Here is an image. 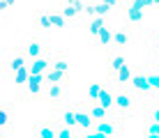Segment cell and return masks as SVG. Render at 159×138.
I'll return each instance as SVG.
<instances>
[{
    "label": "cell",
    "instance_id": "1",
    "mask_svg": "<svg viewBox=\"0 0 159 138\" xmlns=\"http://www.w3.org/2000/svg\"><path fill=\"white\" fill-rule=\"evenodd\" d=\"M113 108H118L120 113H131V110L136 108V97L127 90L113 92Z\"/></svg>",
    "mask_w": 159,
    "mask_h": 138
},
{
    "label": "cell",
    "instance_id": "2",
    "mask_svg": "<svg viewBox=\"0 0 159 138\" xmlns=\"http://www.w3.org/2000/svg\"><path fill=\"white\" fill-rule=\"evenodd\" d=\"M42 85H44V74H39V76L30 74L28 76V83H25V95L32 97V99L42 97Z\"/></svg>",
    "mask_w": 159,
    "mask_h": 138
},
{
    "label": "cell",
    "instance_id": "3",
    "mask_svg": "<svg viewBox=\"0 0 159 138\" xmlns=\"http://www.w3.org/2000/svg\"><path fill=\"white\" fill-rule=\"evenodd\" d=\"M44 42L42 39H30L28 44H25V51H23V55H25V60H37V58H42L44 55Z\"/></svg>",
    "mask_w": 159,
    "mask_h": 138
},
{
    "label": "cell",
    "instance_id": "4",
    "mask_svg": "<svg viewBox=\"0 0 159 138\" xmlns=\"http://www.w3.org/2000/svg\"><path fill=\"white\" fill-rule=\"evenodd\" d=\"M129 85H131V90H134V92H139V95H148V92H152L145 74H131Z\"/></svg>",
    "mask_w": 159,
    "mask_h": 138
},
{
    "label": "cell",
    "instance_id": "5",
    "mask_svg": "<svg viewBox=\"0 0 159 138\" xmlns=\"http://www.w3.org/2000/svg\"><path fill=\"white\" fill-rule=\"evenodd\" d=\"M56 131H58V127H56L53 120H44V122L37 124L35 138H56Z\"/></svg>",
    "mask_w": 159,
    "mask_h": 138
},
{
    "label": "cell",
    "instance_id": "6",
    "mask_svg": "<svg viewBox=\"0 0 159 138\" xmlns=\"http://www.w3.org/2000/svg\"><path fill=\"white\" fill-rule=\"evenodd\" d=\"M28 69H30V74H35V76H39V74H46V71L51 69V58L42 55V58L32 60V65H28Z\"/></svg>",
    "mask_w": 159,
    "mask_h": 138
},
{
    "label": "cell",
    "instance_id": "7",
    "mask_svg": "<svg viewBox=\"0 0 159 138\" xmlns=\"http://www.w3.org/2000/svg\"><path fill=\"white\" fill-rule=\"evenodd\" d=\"M97 106H102L104 110H111L113 108V90H106V87H102L99 97H97Z\"/></svg>",
    "mask_w": 159,
    "mask_h": 138
},
{
    "label": "cell",
    "instance_id": "8",
    "mask_svg": "<svg viewBox=\"0 0 159 138\" xmlns=\"http://www.w3.org/2000/svg\"><path fill=\"white\" fill-rule=\"evenodd\" d=\"M74 110H76V127L88 131L92 127V118L88 115V110H83V108H74Z\"/></svg>",
    "mask_w": 159,
    "mask_h": 138
},
{
    "label": "cell",
    "instance_id": "9",
    "mask_svg": "<svg viewBox=\"0 0 159 138\" xmlns=\"http://www.w3.org/2000/svg\"><path fill=\"white\" fill-rule=\"evenodd\" d=\"M51 69L69 74V60L65 58V53H58V55H53V58H51Z\"/></svg>",
    "mask_w": 159,
    "mask_h": 138
},
{
    "label": "cell",
    "instance_id": "10",
    "mask_svg": "<svg viewBox=\"0 0 159 138\" xmlns=\"http://www.w3.org/2000/svg\"><path fill=\"white\" fill-rule=\"evenodd\" d=\"M62 97H65L62 85H60V83H48V87H46V99L48 101H60Z\"/></svg>",
    "mask_w": 159,
    "mask_h": 138
},
{
    "label": "cell",
    "instance_id": "11",
    "mask_svg": "<svg viewBox=\"0 0 159 138\" xmlns=\"http://www.w3.org/2000/svg\"><path fill=\"white\" fill-rule=\"evenodd\" d=\"M95 131L97 134H102V136H116V122H111V120H102V122H97L95 127Z\"/></svg>",
    "mask_w": 159,
    "mask_h": 138
},
{
    "label": "cell",
    "instance_id": "12",
    "mask_svg": "<svg viewBox=\"0 0 159 138\" xmlns=\"http://www.w3.org/2000/svg\"><path fill=\"white\" fill-rule=\"evenodd\" d=\"M113 81H116L118 85H129V81H131V69H129V65H122V67L118 69V74L113 76Z\"/></svg>",
    "mask_w": 159,
    "mask_h": 138
},
{
    "label": "cell",
    "instance_id": "13",
    "mask_svg": "<svg viewBox=\"0 0 159 138\" xmlns=\"http://www.w3.org/2000/svg\"><path fill=\"white\" fill-rule=\"evenodd\" d=\"M88 115L92 118V122H102V120H108V110H104L102 106H97V104H92V106L88 108Z\"/></svg>",
    "mask_w": 159,
    "mask_h": 138
},
{
    "label": "cell",
    "instance_id": "14",
    "mask_svg": "<svg viewBox=\"0 0 159 138\" xmlns=\"http://www.w3.org/2000/svg\"><path fill=\"white\" fill-rule=\"evenodd\" d=\"M125 19H127L131 25H136V23H141V21H143V12L129 5V7H125Z\"/></svg>",
    "mask_w": 159,
    "mask_h": 138
},
{
    "label": "cell",
    "instance_id": "15",
    "mask_svg": "<svg viewBox=\"0 0 159 138\" xmlns=\"http://www.w3.org/2000/svg\"><path fill=\"white\" fill-rule=\"evenodd\" d=\"M104 25H106V21H104L102 16H95V19L88 23V32H90V37H95V39H97V35H99V30Z\"/></svg>",
    "mask_w": 159,
    "mask_h": 138
},
{
    "label": "cell",
    "instance_id": "16",
    "mask_svg": "<svg viewBox=\"0 0 159 138\" xmlns=\"http://www.w3.org/2000/svg\"><path fill=\"white\" fill-rule=\"evenodd\" d=\"M28 76H30V69H28V65H25L23 69H19V71L14 74V85H16V87H25Z\"/></svg>",
    "mask_w": 159,
    "mask_h": 138
},
{
    "label": "cell",
    "instance_id": "17",
    "mask_svg": "<svg viewBox=\"0 0 159 138\" xmlns=\"http://www.w3.org/2000/svg\"><path fill=\"white\" fill-rule=\"evenodd\" d=\"M67 78V74L65 71H56V69H48L46 74H44V83H60Z\"/></svg>",
    "mask_w": 159,
    "mask_h": 138
},
{
    "label": "cell",
    "instance_id": "18",
    "mask_svg": "<svg viewBox=\"0 0 159 138\" xmlns=\"http://www.w3.org/2000/svg\"><path fill=\"white\" fill-rule=\"evenodd\" d=\"M122 65H125V55H122V53H116V55L111 58V62H108V69H111V78L118 74V69L122 67Z\"/></svg>",
    "mask_w": 159,
    "mask_h": 138
},
{
    "label": "cell",
    "instance_id": "19",
    "mask_svg": "<svg viewBox=\"0 0 159 138\" xmlns=\"http://www.w3.org/2000/svg\"><path fill=\"white\" fill-rule=\"evenodd\" d=\"M60 124H65V127H69V129H74L76 127V110L74 108H67L62 113V120H60Z\"/></svg>",
    "mask_w": 159,
    "mask_h": 138
},
{
    "label": "cell",
    "instance_id": "20",
    "mask_svg": "<svg viewBox=\"0 0 159 138\" xmlns=\"http://www.w3.org/2000/svg\"><path fill=\"white\" fill-rule=\"evenodd\" d=\"M113 46H127L129 44V32H125V30H118V32H113V39H111Z\"/></svg>",
    "mask_w": 159,
    "mask_h": 138
},
{
    "label": "cell",
    "instance_id": "21",
    "mask_svg": "<svg viewBox=\"0 0 159 138\" xmlns=\"http://www.w3.org/2000/svg\"><path fill=\"white\" fill-rule=\"evenodd\" d=\"M25 67V55L21 53V55H14L12 60H9V71H12V74H16V71L19 69H23Z\"/></svg>",
    "mask_w": 159,
    "mask_h": 138
},
{
    "label": "cell",
    "instance_id": "22",
    "mask_svg": "<svg viewBox=\"0 0 159 138\" xmlns=\"http://www.w3.org/2000/svg\"><path fill=\"white\" fill-rule=\"evenodd\" d=\"M111 39H113V32L108 30L106 25H104L102 30H99V35H97V42H99L102 46H108V44H111Z\"/></svg>",
    "mask_w": 159,
    "mask_h": 138
},
{
    "label": "cell",
    "instance_id": "23",
    "mask_svg": "<svg viewBox=\"0 0 159 138\" xmlns=\"http://www.w3.org/2000/svg\"><path fill=\"white\" fill-rule=\"evenodd\" d=\"M60 16H62L65 21H69V19H76V16H81V12L76 7H69V5H65L62 9H60Z\"/></svg>",
    "mask_w": 159,
    "mask_h": 138
},
{
    "label": "cell",
    "instance_id": "24",
    "mask_svg": "<svg viewBox=\"0 0 159 138\" xmlns=\"http://www.w3.org/2000/svg\"><path fill=\"white\" fill-rule=\"evenodd\" d=\"M48 19H51V28H65V23H67L60 16V12H48Z\"/></svg>",
    "mask_w": 159,
    "mask_h": 138
},
{
    "label": "cell",
    "instance_id": "25",
    "mask_svg": "<svg viewBox=\"0 0 159 138\" xmlns=\"http://www.w3.org/2000/svg\"><path fill=\"white\" fill-rule=\"evenodd\" d=\"M99 92H102V85H99V83H92V85L88 87V99L95 104V101H97V97H99Z\"/></svg>",
    "mask_w": 159,
    "mask_h": 138
},
{
    "label": "cell",
    "instance_id": "26",
    "mask_svg": "<svg viewBox=\"0 0 159 138\" xmlns=\"http://www.w3.org/2000/svg\"><path fill=\"white\" fill-rule=\"evenodd\" d=\"M35 25L42 28V30H48V28H51V19H48V14H39V16H37V21H35Z\"/></svg>",
    "mask_w": 159,
    "mask_h": 138
},
{
    "label": "cell",
    "instance_id": "27",
    "mask_svg": "<svg viewBox=\"0 0 159 138\" xmlns=\"http://www.w3.org/2000/svg\"><path fill=\"white\" fill-rule=\"evenodd\" d=\"M56 138H74V134H72V129H69V127L60 124L58 131H56Z\"/></svg>",
    "mask_w": 159,
    "mask_h": 138
},
{
    "label": "cell",
    "instance_id": "28",
    "mask_svg": "<svg viewBox=\"0 0 159 138\" xmlns=\"http://www.w3.org/2000/svg\"><path fill=\"white\" fill-rule=\"evenodd\" d=\"M145 76H148V83H150V90L159 92V74H145Z\"/></svg>",
    "mask_w": 159,
    "mask_h": 138
},
{
    "label": "cell",
    "instance_id": "29",
    "mask_svg": "<svg viewBox=\"0 0 159 138\" xmlns=\"http://www.w3.org/2000/svg\"><path fill=\"white\" fill-rule=\"evenodd\" d=\"M65 5H69V7H76L81 14L85 12V0H65Z\"/></svg>",
    "mask_w": 159,
    "mask_h": 138
},
{
    "label": "cell",
    "instance_id": "30",
    "mask_svg": "<svg viewBox=\"0 0 159 138\" xmlns=\"http://www.w3.org/2000/svg\"><path fill=\"white\" fill-rule=\"evenodd\" d=\"M7 124H9V113L7 108H0V129H5Z\"/></svg>",
    "mask_w": 159,
    "mask_h": 138
},
{
    "label": "cell",
    "instance_id": "31",
    "mask_svg": "<svg viewBox=\"0 0 159 138\" xmlns=\"http://www.w3.org/2000/svg\"><path fill=\"white\" fill-rule=\"evenodd\" d=\"M150 0H134V2H131V7H136V9H141V12H143L145 7H150Z\"/></svg>",
    "mask_w": 159,
    "mask_h": 138
},
{
    "label": "cell",
    "instance_id": "32",
    "mask_svg": "<svg viewBox=\"0 0 159 138\" xmlns=\"http://www.w3.org/2000/svg\"><path fill=\"white\" fill-rule=\"evenodd\" d=\"M102 2L106 5L108 9H113V7H118V5H120V0H102Z\"/></svg>",
    "mask_w": 159,
    "mask_h": 138
},
{
    "label": "cell",
    "instance_id": "33",
    "mask_svg": "<svg viewBox=\"0 0 159 138\" xmlns=\"http://www.w3.org/2000/svg\"><path fill=\"white\" fill-rule=\"evenodd\" d=\"M150 136H159V124H157V122L150 124Z\"/></svg>",
    "mask_w": 159,
    "mask_h": 138
},
{
    "label": "cell",
    "instance_id": "34",
    "mask_svg": "<svg viewBox=\"0 0 159 138\" xmlns=\"http://www.w3.org/2000/svg\"><path fill=\"white\" fill-rule=\"evenodd\" d=\"M152 122L159 124V106H155V113H152Z\"/></svg>",
    "mask_w": 159,
    "mask_h": 138
},
{
    "label": "cell",
    "instance_id": "35",
    "mask_svg": "<svg viewBox=\"0 0 159 138\" xmlns=\"http://www.w3.org/2000/svg\"><path fill=\"white\" fill-rule=\"evenodd\" d=\"M85 138H106V136H102V134H97V131H90V134H85Z\"/></svg>",
    "mask_w": 159,
    "mask_h": 138
},
{
    "label": "cell",
    "instance_id": "36",
    "mask_svg": "<svg viewBox=\"0 0 159 138\" xmlns=\"http://www.w3.org/2000/svg\"><path fill=\"white\" fill-rule=\"evenodd\" d=\"M2 2L7 5V9H9V7H14V2H16V0H2Z\"/></svg>",
    "mask_w": 159,
    "mask_h": 138
},
{
    "label": "cell",
    "instance_id": "37",
    "mask_svg": "<svg viewBox=\"0 0 159 138\" xmlns=\"http://www.w3.org/2000/svg\"><path fill=\"white\" fill-rule=\"evenodd\" d=\"M152 51H155V55H157V58H159V39L155 42V48H152Z\"/></svg>",
    "mask_w": 159,
    "mask_h": 138
},
{
    "label": "cell",
    "instance_id": "38",
    "mask_svg": "<svg viewBox=\"0 0 159 138\" xmlns=\"http://www.w3.org/2000/svg\"><path fill=\"white\" fill-rule=\"evenodd\" d=\"M5 9H7V5H5L2 0H0V12H5Z\"/></svg>",
    "mask_w": 159,
    "mask_h": 138
},
{
    "label": "cell",
    "instance_id": "39",
    "mask_svg": "<svg viewBox=\"0 0 159 138\" xmlns=\"http://www.w3.org/2000/svg\"><path fill=\"white\" fill-rule=\"evenodd\" d=\"M150 2H152V5H159V0H150Z\"/></svg>",
    "mask_w": 159,
    "mask_h": 138
},
{
    "label": "cell",
    "instance_id": "40",
    "mask_svg": "<svg viewBox=\"0 0 159 138\" xmlns=\"http://www.w3.org/2000/svg\"><path fill=\"white\" fill-rule=\"evenodd\" d=\"M108 138H120V136H108Z\"/></svg>",
    "mask_w": 159,
    "mask_h": 138
},
{
    "label": "cell",
    "instance_id": "41",
    "mask_svg": "<svg viewBox=\"0 0 159 138\" xmlns=\"http://www.w3.org/2000/svg\"><path fill=\"white\" fill-rule=\"evenodd\" d=\"M74 138H79V136H74Z\"/></svg>",
    "mask_w": 159,
    "mask_h": 138
},
{
    "label": "cell",
    "instance_id": "42",
    "mask_svg": "<svg viewBox=\"0 0 159 138\" xmlns=\"http://www.w3.org/2000/svg\"><path fill=\"white\" fill-rule=\"evenodd\" d=\"M0 138H2V136H0Z\"/></svg>",
    "mask_w": 159,
    "mask_h": 138
}]
</instances>
